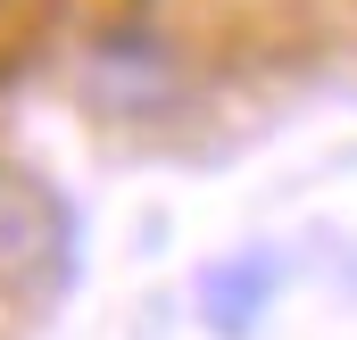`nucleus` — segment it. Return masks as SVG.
Here are the masks:
<instances>
[{
	"mask_svg": "<svg viewBox=\"0 0 357 340\" xmlns=\"http://www.w3.org/2000/svg\"><path fill=\"white\" fill-rule=\"evenodd\" d=\"M75 249V216L33 183L0 167V291H50Z\"/></svg>",
	"mask_w": 357,
	"mask_h": 340,
	"instance_id": "1",
	"label": "nucleus"
},
{
	"mask_svg": "<svg viewBox=\"0 0 357 340\" xmlns=\"http://www.w3.org/2000/svg\"><path fill=\"white\" fill-rule=\"evenodd\" d=\"M274 282H282V265L250 249V257H233V265H208V282H199V307H208V324H216L225 340H241L258 316H266Z\"/></svg>",
	"mask_w": 357,
	"mask_h": 340,
	"instance_id": "2",
	"label": "nucleus"
}]
</instances>
